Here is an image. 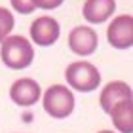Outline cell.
<instances>
[{
  "mask_svg": "<svg viewBox=\"0 0 133 133\" xmlns=\"http://www.w3.org/2000/svg\"><path fill=\"white\" fill-rule=\"evenodd\" d=\"M0 59L11 70H23L34 61V48L25 36H8L0 46Z\"/></svg>",
  "mask_w": 133,
  "mask_h": 133,
  "instance_id": "1",
  "label": "cell"
},
{
  "mask_svg": "<svg viewBox=\"0 0 133 133\" xmlns=\"http://www.w3.org/2000/svg\"><path fill=\"white\" fill-rule=\"evenodd\" d=\"M65 78L69 88L80 93H89L101 86V72L89 61H74L66 66Z\"/></svg>",
  "mask_w": 133,
  "mask_h": 133,
  "instance_id": "2",
  "label": "cell"
},
{
  "mask_svg": "<svg viewBox=\"0 0 133 133\" xmlns=\"http://www.w3.org/2000/svg\"><path fill=\"white\" fill-rule=\"evenodd\" d=\"M42 105H44V112L50 118L63 120L74 112L76 101H74V93L70 91V88L55 84V86L46 89L44 97H42Z\"/></svg>",
  "mask_w": 133,
  "mask_h": 133,
  "instance_id": "3",
  "label": "cell"
},
{
  "mask_svg": "<svg viewBox=\"0 0 133 133\" xmlns=\"http://www.w3.org/2000/svg\"><path fill=\"white\" fill-rule=\"evenodd\" d=\"M107 40L116 50H129L133 46V17L129 14L114 17L107 27Z\"/></svg>",
  "mask_w": 133,
  "mask_h": 133,
  "instance_id": "4",
  "label": "cell"
},
{
  "mask_svg": "<svg viewBox=\"0 0 133 133\" xmlns=\"http://www.w3.org/2000/svg\"><path fill=\"white\" fill-rule=\"evenodd\" d=\"M59 34H61V27H59L57 19H53L50 15L36 17L31 25V38L36 46L42 48L53 46L59 40Z\"/></svg>",
  "mask_w": 133,
  "mask_h": 133,
  "instance_id": "5",
  "label": "cell"
},
{
  "mask_svg": "<svg viewBox=\"0 0 133 133\" xmlns=\"http://www.w3.org/2000/svg\"><path fill=\"white\" fill-rule=\"evenodd\" d=\"M97 46H99V36L91 27H84V25L74 27L69 34L70 51L80 55V57H88L91 53H95Z\"/></svg>",
  "mask_w": 133,
  "mask_h": 133,
  "instance_id": "6",
  "label": "cell"
},
{
  "mask_svg": "<svg viewBox=\"0 0 133 133\" xmlns=\"http://www.w3.org/2000/svg\"><path fill=\"white\" fill-rule=\"evenodd\" d=\"M124 101H133V89H131L129 84H125L122 80L108 82L107 86L103 88L101 95H99V105L107 114L116 105H120V103H124Z\"/></svg>",
  "mask_w": 133,
  "mask_h": 133,
  "instance_id": "7",
  "label": "cell"
},
{
  "mask_svg": "<svg viewBox=\"0 0 133 133\" xmlns=\"http://www.w3.org/2000/svg\"><path fill=\"white\" fill-rule=\"evenodd\" d=\"M42 95L40 84L32 78H19L10 88V99L17 107H32Z\"/></svg>",
  "mask_w": 133,
  "mask_h": 133,
  "instance_id": "8",
  "label": "cell"
},
{
  "mask_svg": "<svg viewBox=\"0 0 133 133\" xmlns=\"http://www.w3.org/2000/svg\"><path fill=\"white\" fill-rule=\"evenodd\" d=\"M114 10H116V0H86L82 15L91 25H101L110 19Z\"/></svg>",
  "mask_w": 133,
  "mask_h": 133,
  "instance_id": "9",
  "label": "cell"
},
{
  "mask_svg": "<svg viewBox=\"0 0 133 133\" xmlns=\"http://www.w3.org/2000/svg\"><path fill=\"white\" fill-rule=\"evenodd\" d=\"M112 124L120 133H133V101H124L108 112Z\"/></svg>",
  "mask_w": 133,
  "mask_h": 133,
  "instance_id": "10",
  "label": "cell"
},
{
  "mask_svg": "<svg viewBox=\"0 0 133 133\" xmlns=\"http://www.w3.org/2000/svg\"><path fill=\"white\" fill-rule=\"evenodd\" d=\"M14 25H15V19H14V14L10 10H6L0 6V44L10 36V32L14 31Z\"/></svg>",
  "mask_w": 133,
  "mask_h": 133,
  "instance_id": "11",
  "label": "cell"
},
{
  "mask_svg": "<svg viewBox=\"0 0 133 133\" xmlns=\"http://www.w3.org/2000/svg\"><path fill=\"white\" fill-rule=\"evenodd\" d=\"M10 2H11V8H14L15 11H19V14H23V15L34 11L32 0H10Z\"/></svg>",
  "mask_w": 133,
  "mask_h": 133,
  "instance_id": "12",
  "label": "cell"
},
{
  "mask_svg": "<svg viewBox=\"0 0 133 133\" xmlns=\"http://www.w3.org/2000/svg\"><path fill=\"white\" fill-rule=\"evenodd\" d=\"M65 2V0H32V4H34V10L38 8V10H55L59 8Z\"/></svg>",
  "mask_w": 133,
  "mask_h": 133,
  "instance_id": "13",
  "label": "cell"
},
{
  "mask_svg": "<svg viewBox=\"0 0 133 133\" xmlns=\"http://www.w3.org/2000/svg\"><path fill=\"white\" fill-rule=\"evenodd\" d=\"M99 133H114V131H108V129H103V131H99Z\"/></svg>",
  "mask_w": 133,
  "mask_h": 133,
  "instance_id": "14",
  "label": "cell"
}]
</instances>
